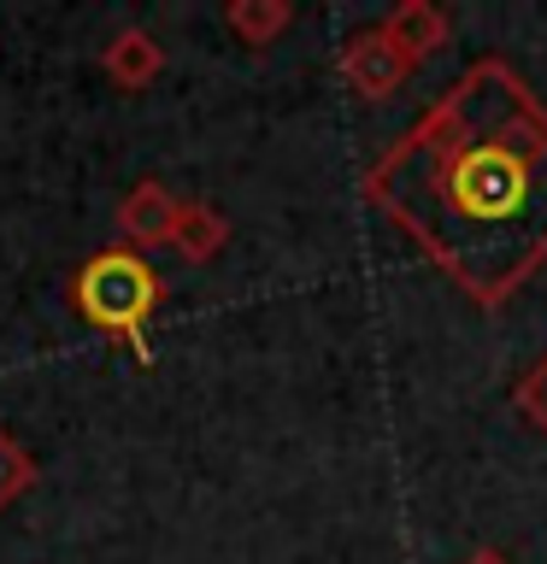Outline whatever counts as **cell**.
Listing matches in <instances>:
<instances>
[{
  "label": "cell",
  "instance_id": "cell-7",
  "mask_svg": "<svg viewBox=\"0 0 547 564\" xmlns=\"http://www.w3.org/2000/svg\"><path fill=\"white\" fill-rule=\"evenodd\" d=\"M224 241H229L224 212H212V206H201V200H189V206H183V218H176V236H171L176 253H183L189 264H206Z\"/></svg>",
  "mask_w": 547,
  "mask_h": 564
},
{
  "label": "cell",
  "instance_id": "cell-11",
  "mask_svg": "<svg viewBox=\"0 0 547 564\" xmlns=\"http://www.w3.org/2000/svg\"><path fill=\"white\" fill-rule=\"evenodd\" d=\"M465 564H512L501 546H476V553H465Z\"/></svg>",
  "mask_w": 547,
  "mask_h": 564
},
{
  "label": "cell",
  "instance_id": "cell-10",
  "mask_svg": "<svg viewBox=\"0 0 547 564\" xmlns=\"http://www.w3.org/2000/svg\"><path fill=\"white\" fill-rule=\"evenodd\" d=\"M512 405H518V417L529 423V430H547V359H536L518 377V388H512Z\"/></svg>",
  "mask_w": 547,
  "mask_h": 564
},
{
  "label": "cell",
  "instance_id": "cell-3",
  "mask_svg": "<svg viewBox=\"0 0 547 564\" xmlns=\"http://www.w3.org/2000/svg\"><path fill=\"white\" fill-rule=\"evenodd\" d=\"M342 77L360 100H388V95H400L406 77H412V59H406L383 30H360L342 47Z\"/></svg>",
  "mask_w": 547,
  "mask_h": 564
},
{
  "label": "cell",
  "instance_id": "cell-2",
  "mask_svg": "<svg viewBox=\"0 0 547 564\" xmlns=\"http://www.w3.org/2000/svg\"><path fill=\"white\" fill-rule=\"evenodd\" d=\"M518 194H524V165L501 148L471 153L453 176V200L465 206L471 218H501V212L518 206Z\"/></svg>",
  "mask_w": 547,
  "mask_h": 564
},
{
  "label": "cell",
  "instance_id": "cell-5",
  "mask_svg": "<svg viewBox=\"0 0 547 564\" xmlns=\"http://www.w3.org/2000/svg\"><path fill=\"white\" fill-rule=\"evenodd\" d=\"M377 30H383L412 65H418V59H436V53L448 47V18H441L430 0H400V7L388 12Z\"/></svg>",
  "mask_w": 547,
  "mask_h": 564
},
{
  "label": "cell",
  "instance_id": "cell-4",
  "mask_svg": "<svg viewBox=\"0 0 547 564\" xmlns=\"http://www.w3.org/2000/svg\"><path fill=\"white\" fill-rule=\"evenodd\" d=\"M176 218H183V200L165 188V183H136L130 194H124V206H118V236L130 253H153V247H171L176 236Z\"/></svg>",
  "mask_w": 547,
  "mask_h": 564
},
{
  "label": "cell",
  "instance_id": "cell-8",
  "mask_svg": "<svg viewBox=\"0 0 547 564\" xmlns=\"http://www.w3.org/2000/svg\"><path fill=\"white\" fill-rule=\"evenodd\" d=\"M289 18H294V7H289V0H229L224 24L236 30L247 47H271L277 35L289 30Z\"/></svg>",
  "mask_w": 547,
  "mask_h": 564
},
{
  "label": "cell",
  "instance_id": "cell-6",
  "mask_svg": "<svg viewBox=\"0 0 547 564\" xmlns=\"http://www.w3.org/2000/svg\"><path fill=\"white\" fill-rule=\"evenodd\" d=\"M159 65H165V47H159L148 30H118L112 42H106V77L118 88H148L159 77Z\"/></svg>",
  "mask_w": 547,
  "mask_h": 564
},
{
  "label": "cell",
  "instance_id": "cell-9",
  "mask_svg": "<svg viewBox=\"0 0 547 564\" xmlns=\"http://www.w3.org/2000/svg\"><path fill=\"white\" fill-rule=\"evenodd\" d=\"M30 488H35V458L0 430V511H7L18 494H30Z\"/></svg>",
  "mask_w": 547,
  "mask_h": 564
},
{
  "label": "cell",
  "instance_id": "cell-1",
  "mask_svg": "<svg viewBox=\"0 0 547 564\" xmlns=\"http://www.w3.org/2000/svg\"><path fill=\"white\" fill-rule=\"evenodd\" d=\"M71 300H77V312L95 329L130 335V341L141 347V324H148V312H153V300H159V276H153V264L141 259V253L112 247V253H95L77 271Z\"/></svg>",
  "mask_w": 547,
  "mask_h": 564
}]
</instances>
